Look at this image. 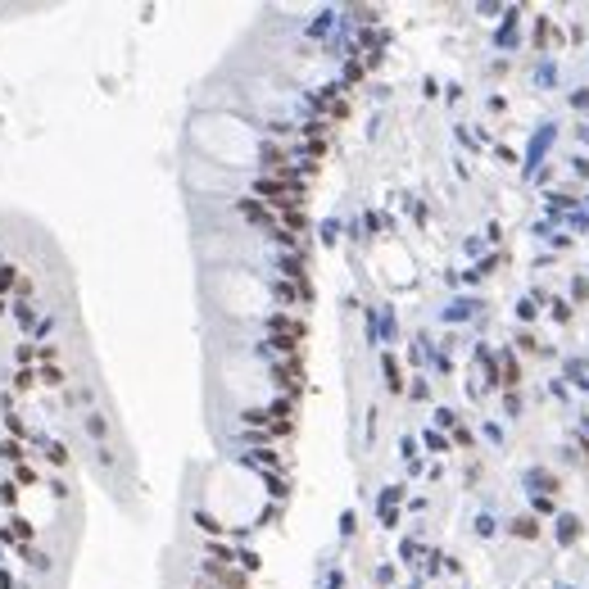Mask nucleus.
<instances>
[{
  "label": "nucleus",
  "instance_id": "39448f33",
  "mask_svg": "<svg viewBox=\"0 0 589 589\" xmlns=\"http://www.w3.org/2000/svg\"><path fill=\"white\" fill-rule=\"evenodd\" d=\"M36 385H45V390H64L68 372L64 367H45V372H36Z\"/></svg>",
  "mask_w": 589,
  "mask_h": 589
},
{
  "label": "nucleus",
  "instance_id": "f03ea898",
  "mask_svg": "<svg viewBox=\"0 0 589 589\" xmlns=\"http://www.w3.org/2000/svg\"><path fill=\"white\" fill-rule=\"evenodd\" d=\"M36 535L41 531H36L28 517H10V522H5V539H10V544H32Z\"/></svg>",
  "mask_w": 589,
  "mask_h": 589
},
{
  "label": "nucleus",
  "instance_id": "7ed1b4c3",
  "mask_svg": "<svg viewBox=\"0 0 589 589\" xmlns=\"http://www.w3.org/2000/svg\"><path fill=\"white\" fill-rule=\"evenodd\" d=\"M204 571H208L213 580H222L227 589H245V576H240V571H231V567H222V562H204Z\"/></svg>",
  "mask_w": 589,
  "mask_h": 589
},
{
  "label": "nucleus",
  "instance_id": "1a4fd4ad",
  "mask_svg": "<svg viewBox=\"0 0 589 589\" xmlns=\"http://www.w3.org/2000/svg\"><path fill=\"white\" fill-rule=\"evenodd\" d=\"M36 385V372H19V376H14V390H32Z\"/></svg>",
  "mask_w": 589,
  "mask_h": 589
},
{
  "label": "nucleus",
  "instance_id": "423d86ee",
  "mask_svg": "<svg viewBox=\"0 0 589 589\" xmlns=\"http://www.w3.org/2000/svg\"><path fill=\"white\" fill-rule=\"evenodd\" d=\"M82 426H87V436H96V440L109 436V422H105L100 413H87V422H82Z\"/></svg>",
  "mask_w": 589,
  "mask_h": 589
},
{
  "label": "nucleus",
  "instance_id": "0eeeda50",
  "mask_svg": "<svg viewBox=\"0 0 589 589\" xmlns=\"http://www.w3.org/2000/svg\"><path fill=\"white\" fill-rule=\"evenodd\" d=\"M14 281H19V268L14 263H0V294H14Z\"/></svg>",
  "mask_w": 589,
  "mask_h": 589
},
{
  "label": "nucleus",
  "instance_id": "20e7f679",
  "mask_svg": "<svg viewBox=\"0 0 589 589\" xmlns=\"http://www.w3.org/2000/svg\"><path fill=\"white\" fill-rule=\"evenodd\" d=\"M41 458L50 462V467L64 471V467H68V445H64V440H45V445H41Z\"/></svg>",
  "mask_w": 589,
  "mask_h": 589
},
{
  "label": "nucleus",
  "instance_id": "f257e3e1",
  "mask_svg": "<svg viewBox=\"0 0 589 589\" xmlns=\"http://www.w3.org/2000/svg\"><path fill=\"white\" fill-rule=\"evenodd\" d=\"M259 195L268 200V204H277V208L299 204V191H290V186H281V182H259Z\"/></svg>",
  "mask_w": 589,
  "mask_h": 589
},
{
  "label": "nucleus",
  "instance_id": "9d476101",
  "mask_svg": "<svg viewBox=\"0 0 589 589\" xmlns=\"http://www.w3.org/2000/svg\"><path fill=\"white\" fill-rule=\"evenodd\" d=\"M50 494H55V499H68V480L64 476H50Z\"/></svg>",
  "mask_w": 589,
  "mask_h": 589
},
{
  "label": "nucleus",
  "instance_id": "6e6552de",
  "mask_svg": "<svg viewBox=\"0 0 589 589\" xmlns=\"http://www.w3.org/2000/svg\"><path fill=\"white\" fill-rule=\"evenodd\" d=\"M14 480H19V485H36V471L28 467V462H14Z\"/></svg>",
  "mask_w": 589,
  "mask_h": 589
}]
</instances>
